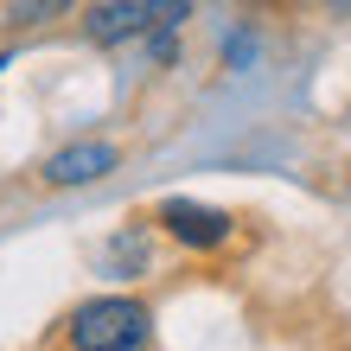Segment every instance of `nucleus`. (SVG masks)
<instances>
[{
  "label": "nucleus",
  "mask_w": 351,
  "mask_h": 351,
  "mask_svg": "<svg viewBox=\"0 0 351 351\" xmlns=\"http://www.w3.org/2000/svg\"><path fill=\"white\" fill-rule=\"evenodd\" d=\"M154 339V319L141 300H90L71 313V345L77 351H141Z\"/></svg>",
  "instance_id": "1"
},
{
  "label": "nucleus",
  "mask_w": 351,
  "mask_h": 351,
  "mask_svg": "<svg viewBox=\"0 0 351 351\" xmlns=\"http://www.w3.org/2000/svg\"><path fill=\"white\" fill-rule=\"evenodd\" d=\"M192 0H102L90 7L84 32L96 45H121V38H141V32H173Z\"/></svg>",
  "instance_id": "2"
},
{
  "label": "nucleus",
  "mask_w": 351,
  "mask_h": 351,
  "mask_svg": "<svg viewBox=\"0 0 351 351\" xmlns=\"http://www.w3.org/2000/svg\"><path fill=\"white\" fill-rule=\"evenodd\" d=\"M160 223L179 237V243H192V250H211V243L230 237V217L211 211V204H192V198H173V204H160Z\"/></svg>",
  "instance_id": "3"
},
{
  "label": "nucleus",
  "mask_w": 351,
  "mask_h": 351,
  "mask_svg": "<svg viewBox=\"0 0 351 351\" xmlns=\"http://www.w3.org/2000/svg\"><path fill=\"white\" fill-rule=\"evenodd\" d=\"M109 167H115V147H109V141H77V147H64V154L45 160V179L51 185H90V179H102Z\"/></svg>",
  "instance_id": "4"
},
{
  "label": "nucleus",
  "mask_w": 351,
  "mask_h": 351,
  "mask_svg": "<svg viewBox=\"0 0 351 351\" xmlns=\"http://www.w3.org/2000/svg\"><path fill=\"white\" fill-rule=\"evenodd\" d=\"M51 13H71V0H13V19H51Z\"/></svg>",
  "instance_id": "5"
},
{
  "label": "nucleus",
  "mask_w": 351,
  "mask_h": 351,
  "mask_svg": "<svg viewBox=\"0 0 351 351\" xmlns=\"http://www.w3.org/2000/svg\"><path fill=\"white\" fill-rule=\"evenodd\" d=\"M0 71H7V58H0Z\"/></svg>",
  "instance_id": "6"
}]
</instances>
